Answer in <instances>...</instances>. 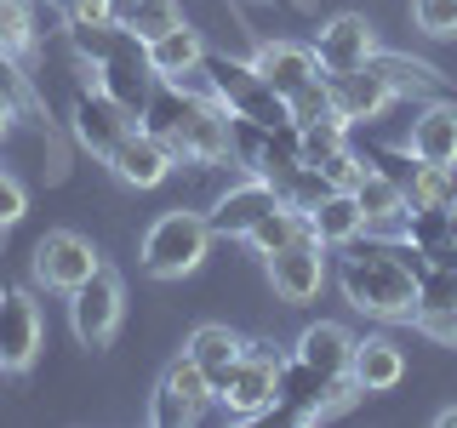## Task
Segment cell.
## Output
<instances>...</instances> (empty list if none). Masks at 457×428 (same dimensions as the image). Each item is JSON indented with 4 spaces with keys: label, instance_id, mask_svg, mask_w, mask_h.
<instances>
[{
    "label": "cell",
    "instance_id": "30bf717a",
    "mask_svg": "<svg viewBox=\"0 0 457 428\" xmlns=\"http://www.w3.org/2000/svg\"><path fill=\"white\" fill-rule=\"evenodd\" d=\"M378 52L383 46H378V29H371L366 12H337V18H326L320 35H314V63H320V75L366 69Z\"/></svg>",
    "mask_w": 457,
    "mask_h": 428
},
{
    "label": "cell",
    "instance_id": "836d02e7",
    "mask_svg": "<svg viewBox=\"0 0 457 428\" xmlns=\"http://www.w3.org/2000/svg\"><path fill=\"white\" fill-rule=\"evenodd\" d=\"M29 211V194H23V183L12 177V171H0V228H12Z\"/></svg>",
    "mask_w": 457,
    "mask_h": 428
},
{
    "label": "cell",
    "instance_id": "d6a6232c",
    "mask_svg": "<svg viewBox=\"0 0 457 428\" xmlns=\"http://www.w3.org/2000/svg\"><path fill=\"white\" fill-rule=\"evenodd\" d=\"M292 126H303V120H320V114H332V92H326V75L314 80V86H303V92L292 97Z\"/></svg>",
    "mask_w": 457,
    "mask_h": 428
},
{
    "label": "cell",
    "instance_id": "3957f363",
    "mask_svg": "<svg viewBox=\"0 0 457 428\" xmlns=\"http://www.w3.org/2000/svg\"><path fill=\"white\" fill-rule=\"evenodd\" d=\"M69 46L86 69H92V80L104 86L114 103H126L132 114H143L154 92V69H149V46L132 35V29L120 23H69Z\"/></svg>",
    "mask_w": 457,
    "mask_h": 428
},
{
    "label": "cell",
    "instance_id": "5bb4252c",
    "mask_svg": "<svg viewBox=\"0 0 457 428\" xmlns=\"http://www.w3.org/2000/svg\"><path fill=\"white\" fill-rule=\"evenodd\" d=\"M40 360V303L29 292H0V371L23 377Z\"/></svg>",
    "mask_w": 457,
    "mask_h": 428
},
{
    "label": "cell",
    "instance_id": "8d00e7d4",
    "mask_svg": "<svg viewBox=\"0 0 457 428\" xmlns=\"http://www.w3.org/2000/svg\"><path fill=\"white\" fill-rule=\"evenodd\" d=\"M12 120H18V103H12V92L0 86V143L12 137Z\"/></svg>",
    "mask_w": 457,
    "mask_h": 428
},
{
    "label": "cell",
    "instance_id": "f35d334b",
    "mask_svg": "<svg viewBox=\"0 0 457 428\" xmlns=\"http://www.w3.org/2000/svg\"><path fill=\"white\" fill-rule=\"evenodd\" d=\"M435 423H440V428H457V406H446V411H440Z\"/></svg>",
    "mask_w": 457,
    "mask_h": 428
},
{
    "label": "cell",
    "instance_id": "83f0119b",
    "mask_svg": "<svg viewBox=\"0 0 457 428\" xmlns=\"http://www.w3.org/2000/svg\"><path fill=\"white\" fill-rule=\"evenodd\" d=\"M297 149H303V166L332 160L337 149H349V120H343L337 109L320 114V120H303V126H297Z\"/></svg>",
    "mask_w": 457,
    "mask_h": 428
},
{
    "label": "cell",
    "instance_id": "52a82bcc",
    "mask_svg": "<svg viewBox=\"0 0 457 428\" xmlns=\"http://www.w3.org/2000/svg\"><path fill=\"white\" fill-rule=\"evenodd\" d=\"M120 320H126V285L109 263H97L92 280L69 292V332L80 337V349H109Z\"/></svg>",
    "mask_w": 457,
    "mask_h": 428
},
{
    "label": "cell",
    "instance_id": "d6986e66",
    "mask_svg": "<svg viewBox=\"0 0 457 428\" xmlns=\"http://www.w3.org/2000/svg\"><path fill=\"white\" fill-rule=\"evenodd\" d=\"M411 160L423 166H457V103H428L418 120H411Z\"/></svg>",
    "mask_w": 457,
    "mask_h": 428
},
{
    "label": "cell",
    "instance_id": "e575fe53",
    "mask_svg": "<svg viewBox=\"0 0 457 428\" xmlns=\"http://www.w3.org/2000/svg\"><path fill=\"white\" fill-rule=\"evenodd\" d=\"M63 23H114V0H63Z\"/></svg>",
    "mask_w": 457,
    "mask_h": 428
},
{
    "label": "cell",
    "instance_id": "f546056e",
    "mask_svg": "<svg viewBox=\"0 0 457 428\" xmlns=\"http://www.w3.org/2000/svg\"><path fill=\"white\" fill-rule=\"evenodd\" d=\"M35 52V18L23 0H0V63H23Z\"/></svg>",
    "mask_w": 457,
    "mask_h": 428
},
{
    "label": "cell",
    "instance_id": "277c9868",
    "mask_svg": "<svg viewBox=\"0 0 457 428\" xmlns=\"http://www.w3.org/2000/svg\"><path fill=\"white\" fill-rule=\"evenodd\" d=\"M206 251H212V223L200 211H161L137 246V263L149 280H183L206 263Z\"/></svg>",
    "mask_w": 457,
    "mask_h": 428
},
{
    "label": "cell",
    "instance_id": "f1b7e54d",
    "mask_svg": "<svg viewBox=\"0 0 457 428\" xmlns=\"http://www.w3.org/2000/svg\"><path fill=\"white\" fill-rule=\"evenodd\" d=\"M371 69L395 86V97L400 92H435V86H440V69L418 63V57H400V52H378V57H371Z\"/></svg>",
    "mask_w": 457,
    "mask_h": 428
},
{
    "label": "cell",
    "instance_id": "4dcf8cb0",
    "mask_svg": "<svg viewBox=\"0 0 457 428\" xmlns=\"http://www.w3.org/2000/svg\"><path fill=\"white\" fill-rule=\"evenodd\" d=\"M411 23L428 40H452L457 35V0H411Z\"/></svg>",
    "mask_w": 457,
    "mask_h": 428
},
{
    "label": "cell",
    "instance_id": "8992f818",
    "mask_svg": "<svg viewBox=\"0 0 457 428\" xmlns=\"http://www.w3.org/2000/svg\"><path fill=\"white\" fill-rule=\"evenodd\" d=\"M354 394H361L354 377H326V371H314V366H303V360L286 354L275 417H286V423H326V417H337L343 406H354Z\"/></svg>",
    "mask_w": 457,
    "mask_h": 428
},
{
    "label": "cell",
    "instance_id": "cb8c5ba5",
    "mask_svg": "<svg viewBox=\"0 0 457 428\" xmlns=\"http://www.w3.org/2000/svg\"><path fill=\"white\" fill-rule=\"evenodd\" d=\"M354 200H361V211H366V228L406 223V189H400L389 171H378V166H366V177L354 183Z\"/></svg>",
    "mask_w": 457,
    "mask_h": 428
},
{
    "label": "cell",
    "instance_id": "484cf974",
    "mask_svg": "<svg viewBox=\"0 0 457 428\" xmlns=\"http://www.w3.org/2000/svg\"><path fill=\"white\" fill-rule=\"evenodd\" d=\"M114 23L132 29L143 46H149V40H161L166 29L183 23V6L178 0H114Z\"/></svg>",
    "mask_w": 457,
    "mask_h": 428
},
{
    "label": "cell",
    "instance_id": "d4e9b609",
    "mask_svg": "<svg viewBox=\"0 0 457 428\" xmlns=\"http://www.w3.org/2000/svg\"><path fill=\"white\" fill-rule=\"evenodd\" d=\"M400 189H406V211H446L452 200H457V177H452V166H411L406 177H395Z\"/></svg>",
    "mask_w": 457,
    "mask_h": 428
},
{
    "label": "cell",
    "instance_id": "9c48e42d",
    "mask_svg": "<svg viewBox=\"0 0 457 428\" xmlns=\"http://www.w3.org/2000/svg\"><path fill=\"white\" fill-rule=\"evenodd\" d=\"M132 126H137L132 109L114 103L104 86H86V92L75 97V109H69V132H75V143H80L86 154H97V160H109Z\"/></svg>",
    "mask_w": 457,
    "mask_h": 428
},
{
    "label": "cell",
    "instance_id": "5b68a950",
    "mask_svg": "<svg viewBox=\"0 0 457 428\" xmlns=\"http://www.w3.org/2000/svg\"><path fill=\"white\" fill-rule=\"evenodd\" d=\"M280 366L286 354L275 342H246L240 360L228 366V377L218 383V406L228 411L235 423H257V417H275V394H280Z\"/></svg>",
    "mask_w": 457,
    "mask_h": 428
},
{
    "label": "cell",
    "instance_id": "ffe728a7",
    "mask_svg": "<svg viewBox=\"0 0 457 428\" xmlns=\"http://www.w3.org/2000/svg\"><path fill=\"white\" fill-rule=\"evenodd\" d=\"M349 354H354V337L343 332L337 320H314V325H303V337L292 342V360L326 371V377H349Z\"/></svg>",
    "mask_w": 457,
    "mask_h": 428
},
{
    "label": "cell",
    "instance_id": "7a4b0ae2",
    "mask_svg": "<svg viewBox=\"0 0 457 428\" xmlns=\"http://www.w3.org/2000/svg\"><path fill=\"white\" fill-rule=\"evenodd\" d=\"M337 285H343V303L366 320L383 325H411L418 320V263H406L400 246H343L337 257Z\"/></svg>",
    "mask_w": 457,
    "mask_h": 428
},
{
    "label": "cell",
    "instance_id": "6da1fadb",
    "mask_svg": "<svg viewBox=\"0 0 457 428\" xmlns=\"http://www.w3.org/2000/svg\"><path fill=\"white\" fill-rule=\"evenodd\" d=\"M143 132H154L178 160L218 166L223 154H235V120L218 97L183 92V80H154L149 103H143Z\"/></svg>",
    "mask_w": 457,
    "mask_h": 428
},
{
    "label": "cell",
    "instance_id": "4fadbf2b",
    "mask_svg": "<svg viewBox=\"0 0 457 428\" xmlns=\"http://www.w3.org/2000/svg\"><path fill=\"white\" fill-rule=\"evenodd\" d=\"M280 206V189L269 177H240L235 189H223L218 194V206L206 211V223H212V240H246L252 228H257V218H269V211Z\"/></svg>",
    "mask_w": 457,
    "mask_h": 428
},
{
    "label": "cell",
    "instance_id": "2e32d148",
    "mask_svg": "<svg viewBox=\"0 0 457 428\" xmlns=\"http://www.w3.org/2000/svg\"><path fill=\"white\" fill-rule=\"evenodd\" d=\"M171 166H178V154H171L154 132H143V126H132V132L120 137V149L109 154V171L126 183V189H161L171 177Z\"/></svg>",
    "mask_w": 457,
    "mask_h": 428
},
{
    "label": "cell",
    "instance_id": "d590c367",
    "mask_svg": "<svg viewBox=\"0 0 457 428\" xmlns=\"http://www.w3.org/2000/svg\"><path fill=\"white\" fill-rule=\"evenodd\" d=\"M418 325L428 337H440V342H457V303L452 309H435V314H418Z\"/></svg>",
    "mask_w": 457,
    "mask_h": 428
},
{
    "label": "cell",
    "instance_id": "74e56055",
    "mask_svg": "<svg viewBox=\"0 0 457 428\" xmlns=\"http://www.w3.org/2000/svg\"><path fill=\"white\" fill-rule=\"evenodd\" d=\"M446 246L457 251V200H452V206H446Z\"/></svg>",
    "mask_w": 457,
    "mask_h": 428
},
{
    "label": "cell",
    "instance_id": "1f68e13d",
    "mask_svg": "<svg viewBox=\"0 0 457 428\" xmlns=\"http://www.w3.org/2000/svg\"><path fill=\"white\" fill-rule=\"evenodd\" d=\"M314 171H320V177L332 183V189H354V183L366 177V160H361V154H354V149H337L332 160H320Z\"/></svg>",
    "mask_w": 457,
    "mask_h": 428
},
{
    "label": "cell",
    "instance_id": "ba28073f",
    "mask_svg": "<svg viewBox=\"0 0 457 428\" xmlns=\"http://www.w3.org/2000/svg\"><path fill=\"white\" fill-rule=\"evenodd\" d=\"M212 406V377L195 366V354L183 349L178 360L161 371V383H154V399H149V423L154 428H189L206 417Z\"/></svg>",
    "mask_w": 457,
    "mask_h": 428
},
{
    "label": "cell",
    "instance_id": "4316f807",
    "mask_svg": "<svg viewBox=\"0 0 457 428\" xmlns=\"http://www.w3.org/2000/svg\"><path fill=\"white\" fill-rule=\"evenodd\" d=\"M297 235H314V228H309V218H303V211H297V206H286V200H280V206L269 211V218H257V228L246 235V246H252L257 257H269V251L292 246Z\"/></svg>",
    "mask_w": 457,
    "mask_h": 428
},
{
    "label": "cell",
    "instance_id": "7402d4cb",
    "mask_svg": "<svg viewBox=\"0 0 457 428\" xmlns=\"http://www.w3.org/2000/svg\"><path fill=\"white\" fill-rule=\"evenodd\" d=\"M309 228L320 235V246H349V240L366 235V211L361 200H354V189H332L320 200V206L309 211Z\"/></svg>",
    "mask_w": 457,
    "mask_h": 428
},
{
    "label": "cell",
    "instance_id": "9a60e30c",
    "mask_svg": "<svg viewBox=\"0 0 457 428\" xmlns=\"http://www.w3.org/2000/svg\"><path fill=\"white\" fill-rule=\"evenodd\" d=\"M252 69H257V80H263L275 97H286V103H292L303 86L320 80L314 46H297V40H263V46L252 52Z\"/></svg>",
    "mask_w": 457,
    "mask_h": 428
},
{
    "label": "cell",
    "instance_id": "603a6c76",
    "mask_svg": "<svg viewBox=\"0 0 457 428\" xmlns=\"http://www.w3.org/2000/svg\"><path fill=\"white\" fill-rule=\"evenodd\" d=\"M240 349H246V337L228 332V325H218V320H206V325L189 332V354H195V366L212 377V399H218V383L228 377V366L240 360Z\"/></svg>",
    "mask_w": 457,
    "mask_h": 428
},
{
    "label": "cell",
    "instance_id": "8fae6325",
    "mask_svg": "<svg viewBox=\"0 0 457 428\" xmlns=\"http://www.w3.org/2000/svg\"><path fill=\"white\" fill-rule=\"evenodd\" d=\"M104 263L97 257V246L86 235H75V228H52V235L35 240V280L46 285V292H75L80 280H92V268Z\"/></svg>",
    "mask_w": 457,
    "mask_h": 428
},
{
    "label": "cell",
    "instance_id": "ab89813d",
    "mask_svg": "<svg viewBox=\"0 0 457 428\" xmlns=\"http://www.w3.org/2000/svg\"><path fill=\"white\" fill-rule=\"evenodd\" d=\"M46 6H52V12H63V0H46Z\"/></svg>",
    "mask_w": 457,
    "mask_h": 428
},
{
    "label": "cell",
    "instance_id": "7c38bea8",
    "mask_svg": "<svg viewBox=\"0 0 457 428\" xmlns=\"http://www.w3.org/2000/svg\"><path fill=\"white\" fill-rule=\"evenodd\" d=\"M263 263H269V280H275L280 303H314V297H320V285H326V246H320V235H297L292 246L269 251Z\"/></svg>",
    "mask_w": 457,
    "mask_h": 428
},
{
    "label": "cell",
    "instance_id": "44dd1931",
    "mask_svg": "<svg viewBox=\"0 0 457 428\" xmlns=\"http://www.w3.org/2000/svg\"><path fill=\"white\" fill-rule=\"evenodd\" d=\"M200 63H206V40H200V29H189V23H178V29H166L161 40H149L154 80H189V75H200Z\"/></svg>",
    "mask_w": 457,
    "mask_h": 428
},
{
    "label": "cell",
    "instance_id": "ac0fdd59",
    "mask_svg": "<svg viewBox=\"0 0 457 428\" xmlns=\"http://www.w3.org/2000/svg\"><path fill=\"white\" fill-rule=\"evenodd\" d=\"M349 377L361 394H383L406 377V354H400L395 337H354V354H349Z\"/></svg>",
    "mask_w": 457,
    "mask_h": 428
},
{
    "label": "cell",
    "instance_id": "e0dca14e",
    "mask_svg": "<svg viewBox=\"0 0 457 428\" xmlns=\"http://www.w3.org/2000/svg\"><path fill=\"white\" fill-rule=\"evenodd\" d=\"M326 92H332V109L343 114V120H378L383 109L395 103V86L378 75V69H349V75H326Z\"/></svg>",
    "mask_w": 457,
    "mask_h": 428
}]
</instances>
